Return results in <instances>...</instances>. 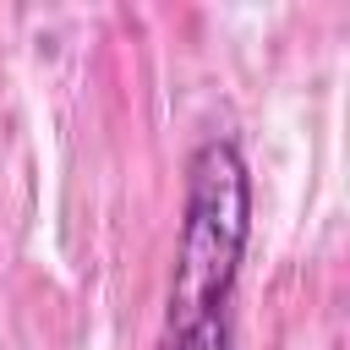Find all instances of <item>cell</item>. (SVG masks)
<instances>
[{"label": "cell", "mask_w": 350, "mask_h": 350, "mask_svg": "<svg viewBox=\"0 0 350 350\" xmlns=\"http://www.w3.org/2000/svg\"><path fill=\"white\" fill-rule=\"evenodd\" d=\"M252 246V170L235 137L213 131L186 159L175 268L159 350H235V290Z\"/></svg>", "instance_id": "obj_1"}]
</instances>
